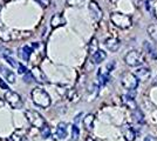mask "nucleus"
<instances>
[{
  "instance_id": "nucleus-3",
  "label": "nucleus",
  "mask_w": 157,
  "mask_h": 141,
  "mask_svg": "<svg viewBox=\"0 0 157 141\" xmlns=\"http://www.w3.org/2000/svg\"><path fill=\"white\" fill-rule=\"evenodd\" d=\"M110 20L111 22L115 25L118 28H122V29H127L131 26V18L129 15L123 13H118V12H115V13H111L110 15Z\"/></svg>"
},
{
  "instance_id": "nucleus-30",
  "label": "nucleus",
  "mask_w": 157,
  "mask_h": 141,
  "mask_svg": "<svg viewBox=\"0 0 157 141\" xmlns=\"http://www.w3.org/2000/svg\"><path fill=\"white\" fill-rule=\"evenodd\" d=\"M35 1H38L44 8H46V7H48L51 5V0H35Z\"/></svg>"
},
{
  "instance_id": "nucleus-2",
  "label": "nucleus",
  "mask_w": 157,
  "mask_h": 141,
  "mask_svg": "<svg viewBox=\"0 0 157 141\" xmlns=\"http://www.w3.org/2000/svg\"><path fill=\"white\" fill-rule=\"evenodd\" d=\"M24 113H25V118L27 119V121L32 125L33 127L41 129V128L46 125L45 118L40 114L39 112H36L34 109H26Z\"/></svg>"
},
{
  "instance_id": "nucleus-6",
  "label": "nucleus",
  "mask_w": 157,
  "mask_h": 141,
  "mask_svg": "<svg viewBox=\"0 0 157 141\" xmlns=\"http://www.w3.org/2000/svg\"><path fill=\"white\" fill-rule=\"evenodd\" d=\"M122 85L123 87L127 88L128 91H135L138 86V79L136 78V75L132 73H124L121 78Z\"/></svg>"
},
{
  "instance_id": "nucleus-33",
  "label": "nucleus",
  "mask_w": 157,
  "mask_h": 141,
  "mask_svg": "<svg viewBox=\"0 0 157 141\" xmlns=\"http://www.w3.org/2000/svg\"><path fill=\"white\" fill-rule=\"evenodd\" d=\"M142 1H143V0H134V4H135L136 6H140V5L142 4Z\"/></svg>"
},
{
  "instance_id": "nucleus-43",
  "label": "nucleus",
  "mask_w": 157,
  "mask_h": 141,
  "mask_svg": "<svg viewBox=\"0 0 157 141\" xmlns=\"http://www.w3.org/2000/svg\"><path fill=\"white\" fill-rule=\"evenodd\" d=\"M150 1H152V0H150Z\"/></svg>"
},
{
  "instance_id": "nucleus-15",
  "label": "nucleus",
  "mask_w": 157,
  "mask_h": 141,
  "mask_svg": "<svg viewBox=\"0 0 157 141\" xmlns=\"http://www.w3.org/2000/svg\"><path fill=\"white\" fill-rule=\"evenodd\" d=\"M122 100H123V102H124L129 108H131V109L137 108L136 107V104H135V95L132 93H128V94H125V95H122Z\"/></svg>"
},
{
  "instance_id": "nucleus-26",
  "label": "nucleus",
  "mask_w": 157,
  "mask_h": 141,
  "mask_svg": "<svg viewBox=\"0 0 157 141\" xmlns=\"http://www.w3.org/2000/svg\"><path fill=\"white\" fill-rule=\"evenodd\" d=\"M24 81H25L26 84H31V82H33V81H35L32 72H27V73L25 74V76H24Z\"/></svg>"
},
{
  "instance_id": "nucleus-37",
  "label": "nucleus",
  "mask_w": 157,
  "mask_h": 141,
  "mask_svg": "<svg viewBox=\"0 0 157 141\" xmlns=\"http://www.w3.org/2000/svg\"><path fill=\"white\" fill-rule=\"evenodd\" d=\"M113 66H114V62H111L110 65H109V64H108V66H107V68H108V69H109V71H110L111 68H113Z\"/></svg>"
},
{
  "instance_id": "nucleus-5",
  "label": "nucleus",
  "mask_w": 157,
  "mask_h": 141,
  "mask_svg": "<svg viewBox=\"0 0 157 141\" xmlns=\"http://www.w3.org/2000/svg\"><path fill=\"white\" fill-rule=\"evenodd\" d=\"M5 100L14 109H19V108H22V106H24V101L21 99V96L17 92H14V91H10V89L6 91V93H5Z\"/></svg>"
},
{
  "instance_id": "nucleus-20",
  "label": "nucleus",
  "mask_w": 157,
  "mask_h": 141,
  "mask_svg": "<svg viewBox=\"0 0 157 141\" xmlns=\"http://www.w3.org/2000/svg\"><path fill=\"white\" fill-rule=\"evenodd\" d=\"M107 58V53L102 49H98V52L93 54V61L95 64H101L102 61H105V59Z\"/></svg>"
},
{
  "instance_id": "nucleus-24",
  "label": "nucleus",
  "mask_w": 157,
  "mask_h": 141,
  "mask_svg": "<svg viewBox=\"0 0 157 141\" xmlns=\"http://www.w3.org/2000/svg\"><path fill=\"white\" fill-rule=\"evenodd\" d=\"M78 136H80V131L76 125L72 126V141H78Z\"/></svg>"
},
{
  "instance_id": "nucleus-41",
  "label": "nucleus",
  "mask_w": 157,
  "mask_h": 141,
  "mask_svg": "<svg viewBox=\"0 0 157 141\" xmlns=\"http://www.w3.org/2000/svg\"><path fill=\"white\" fill-rule=\"evenodd\" d=\"M6 2H10V1H14V0H5Z\"/></svg>"
},
{
  "instance_id": "nucleus-12",
  "label": "nucleus",
  "mask_w": 157,
  "mask_h": 141,
  "mask_svg": "<svg viewBox=\"0 0 157 141\" xmlns=\"http://www.w3.org/2000/svg\"><path fill=\"white\" fill-rule=\"evenodd\" d=\"M33 74V76H34V79H35V81L36 82H42V84H46L47 82V78H46V75H45V73L41 71V68L40 67H34L31 71Z\"/></svg>"
},
{
  "instance_id": "nucleus-9",
  "label": "nucleus",
  "mask_w": 157,
  "mask_h": 141,
  "mask_svg": "<svg viewBox=\"0 0 157 141\" xmlns=\"http://www.w3.org/2000/svg\"><path fill=\"white\" fill-rule=\"evenodd\" d=\"M27 129L25 128H17L12 134L7 138V141H21L22 138L26 135Z\"/></svg>"
},
{
  "instance_id": "nucleus-1",
  "label": "nucleus",
  "mask_w": 157,
  "mask_h": 141,
  "mask_svg": "<svg viewBox=\"0 0 157 141\" xmlns=\"http://www.w3.org/2000/svg\"><path fill=\"white\" fill-rule=\"evenodd\" d=\"M31 96H32V101L39 107L42 108H47L51 106V96L49 94L47 93L46 91L44 88H40V87H35L32 91L31 93Z\"/></svg>"
},
{
  "instance_id": "nucleus-38",
  "label": "nucleus",
  "mask_w": 157,
  "mask_h": 141,
  "mask_svg": "<svg viewBox=\"0 0 157 141\" xmlns=\"http://www.w3.org/2000/svg\"><path fill=\"white\" fill-rule=\"evenodd\" d=\"M145 8H147V11H149V10H150V6H149V4H148V2H145Z\"/></svg>"
},
{
  "instance_id": "nucleus-10",
  "label": "nucleus",
  "mask_w": 157,
  "mask_h": 141,
  "mask_svg": "<svg viewBox=\"0 0 157 141\" xmlns=\"http://www.w3.org/2000/svg\"><path fill=\"white\" fill-rule=\"evenodd\" d=\"M135 75H136V78H137L138 80L147 81V80H149V78H150V75H151V72H150V69H149V68L140 67V68L136 69Z\"/></svg>"
},
{
  "instance_id": "nucleus-25",
  "label": "nucleus",
  "mask_w": 157,
  "mask_h": 141,
  "mask_svg": "<svg viewBox=\"0 0 157 141\" xmlns=\"http://www.w3.org/2000/svg\"><path fill=\"white\" fill-rule=\"evenodd\" d=\"M41 136H42L44 139H47V138L51 136V128L48 127L47 125H45L44 127L41 128Z\"/></svg>"
},
{
  "instance_id": "nucleus-17",
  "label": "nucleus",
  "mask_w": 157,
  "mask_h": 141,
  "mask_svg": "<svg viewBox=\"0 0 157 141\" xmlns=\"http://www.w3.org/2000/svg\"><path fill=\"white\" fill-rule=\"evenodd\" d=\"M67 136V125L65 122H60L56 127V138L60 140H63Z\"/></svg>"
},
{
  "instance_id": "nucleus-39",
  "label": "nucleus",
  "mask_w": 157,
  "mask_h": 141,
  "mask_svg": "<svg viewBox=\"0 0 157 141\" xmlns=\"http://www.w3.org/2000/svg\"><path fill=\"white\" fill-rule=\"evenodd\" d=\"M154 15H155V17L157 18V7L155 8V11H154Z\"/></svg>"
},
{
  "instance_id": "nucleus-34",
  "label": "nucleus",
  "mask_w": 157,
  "mask_h": 141,
  "mask_svg": "<svg viewBox=\"0 0 157 141\" xmlns=\"http://www.w3.org/2000/svg\"><path fill=\"white\" fill-rule=\"evenodd\" d=\"M86 141H98V140L94 139L93 136H87V138H86Z\"/></svg>"
},
{
  "instance_id": "nucleus-21",
  "label": "nucleus",
  "mask_w": 157,
  "mask_h": 141,
  "mask_svg": "<svg viewBox=\"0 0 157 141\" xmlns=\"http://www.w3.org/2000/svg\"><path fill=\"white\" fill-rule=\"evenodd\" d=\"M132 118H134L135 122H137V123H143L144 122V114L140 108H135V109H134V112H132Z\"/></svg>"
},
{
  "instance_id": "nucleus-7",
  "label": "nucleus",
  "mask_w": 157,
  "mask_h": 141,
  "mask_svg": "<svg viewBox=\"0 0 157 141\" xmlns=\"http://www.w3.org/2000/svg\"><path fill=\"white\" fill-rule=\"evenodd\" d=\"M88 8H89V12L92 14L93 19L95 21H100L102 18H103V12L101 10V7L98 6V4L95 1V0H92L88 5Z\"/></svg>"
},
{
  "instance_id": "nucleus-13",
  "label": "nucleus",
  "mask_w": 157,
  "mask_h": 141,
  "mask_svg": "<svg viewBox=\"0 0 157 141\" xmlns=\"http://www.w3.org/2000/svg\"><path fill=\"white\" fill-rule=\"evenodd\" d=\"M32 48L28 46H22L19 48V52H18V55H19L20 59H22L24 61H29V57H31V53H32Z\"/></svg>"
},
{
  "instance_id": "nucleus-23",
  "label": "nucleus",
  "mask_w": 157,
  "mask_h": 141,
  "mask_svg": "<svg viewBox=\"0 0 157 141\" xmlns=\"http://www.w3.org/2000/svg\"><path fill=\"white\" fill-rule=\"evenodd\" d=\"M98 40H96V38H93L92 40H90V44H89V53L94 54L95 52H98Z\"/></svg>"
},
{
  "instance_id": "nucleus-11",
  "label": "nucleus",
  "mask_w": 157,
  "mask_h": 141,
  "mask_svg": "<svg viewBox=\"0 0 157 141\" xmlns=\"http://www.w3.org/2000/svg\"><path fill=\"white\" fill-rule=\"evenodd\" d=\"M105 45L110 52H116L121 46V41L118 40L117 38H108L105 41Z\"/></svg>"
},
{
  "instance_id": "nucleus-14",
  "label": "nucleus",
  "mask_w": 157,
  "mask_h": 141,
  "mask_svg": "<svg viewBox=\"0 0 157 141\" xmlns=\"http://www.w3.org/2000/svg\"><path fill=\"white\" fill-rule=\"evenodd\" d=\"M0 73L5 76V79L10 84H15V75H14V73L12 71H10L8 68L4 67V66H0Z\"/></svg>"
},
{
  "instance_id": "nucleus-35",
  "label": "nucleus",
  "mask_w": 157,
  "mask_h": 141,
  "mask_svg": "<svg viewBox=\"0 0 157 141\" xmlns=\"http://www.w3.org/2000/svg\"><path fill=\"white\" fill-rule=\"evenodd\" d=\"M5 106V100H2L1 98H0V108H2Z\"/></svg>"
},
{
  "instance_id": "nucleus-36",
  "label": "nucleus",
  "mask_w": 157,
  "mask_h": 141,
  "mask_svg": "<svg viewBox=\"0 0 157 141\" xmlns=\"http://www.w3.org/2000/svg\"><path fill=\"white\" fill-rule=\"evenodd\" d=\"M81 115H82V113H80V114H78V115H76V116H75V123H78V118H80V116H81Z\"/></svg>"
},
{
  "instance_id": "nucleus-4",
  "label": "nucleus",
  "mask_w": 157,
  "mask_h": 141,
  "mask_svg": "<svg viewBox=\"0 0 157 141\" xmlns=\"http://www.w3.org/2000/svg\"><path fill=\"white\" fill-rule=\"evenodd\" d=\"M124 61L127 65H129L131 67H140L144 64V57L138 51H130L124 57Z\"/></svg>"
},
{
  "instance_id": "nucleus-28",
  "label": "nucleus",
  "mask_w": 157,
  "mask_h": 141,
  "mask_svg": "<svg viewBox=\"0 0 157 141\" xmlns=\"http://www.w3.org/2000/svg\"><path fill=\"white\" fill-rule=\"evenodd\" d=\"M11 54H12L11 49H8V48H6V47L0 46V55H2V57L5 58V57H10Z\"/></svg>"
},
{
  "instance_id": "nucleus-29",
  "label": "nucleus",
  "mask_w": 157,
  "mask_h": 141,
  "mask_svg": "<svg viewBox=\"0 0 157 141\" xmlns=\"http://www.w3.org/2000/svg\"><path fill=\"white\" fill-rule=\"evenodd\" d=\"M5 60L11 65V66H13V67H15V66H18V64H17V61L14 60L12 57H5Z\"/></svg>"
},
{
  "instance_id": "nucleus-32",
  "label": "nucleus",
  "mask_w": 157,
  "mask_h": 141,
  "mask_svg": "<svg viewBox=\"0 0 157 141\" xmlns=\"http://www.w3.org/2000/svg\"><path fill=\"white\" fill-rule=\"evenodd\" d=\"M0 88H2V89H6V91H8L10 88H8V85H7L5 81L2 80L1 78H0Z\"/></svg>"
},
{
  "instance_id": "nucleus-18",
  "label": "nucleus",
  "mask_w": 157,
  "mask_h": 141,
  "mask_svg": "<svg viewBox=\"0 0 157 141\" xmlns=\"http://www.w3.org/2000/svg\"><path fill=\"white\" fill-rule=\"evenodd\" d=\"M0 39L4 41H10L13 39V32L8 31L4 26H0Z\"/></svg>"
},
{
  "instance_id": "nucleus-19",
  "label": "nucleus",
  "mask_w": 157,
  "mask_h": 141,
  "mask_svg": "<svg viewBox=\"0 0 157 141\" xmlns=\"http://www.w3.org/2000/svg\"><path fill=\"white\" fill-rule=\"evenodd\" d=\"M94 121H95V116L93 114H87L83 119V126L87 131H92L94 127Z\"/></svg>"
},
{
  "instance_id": "nucleus-16",
  "label": "nucleus",
  "mask_w": 157,
  "mask_h": 141,
  "mask_svg": "<svg viewBox=\"0 0 157 141\" xmlns=\"http://www.w3.org/2000/svg\"><path fill=\"white\" fill-rule=\"evenodd\" d=\"M123 134H124V139L127 141H134L135 140V131L132 129L130 125H125L124 128H123Z\"/></svg>"
},
{
  "instance_id": "nucleus-42",
  "label": "nucleus",
  "mask_w": 157,
  "mask_h": 141,
  "mask_svg": "<svg viewBox=\"0 0 157 141\" xmlns=\"http://www.w3.org/2000/svg\"><path fill=\"white\" fill-rule=\"evenodd\" d=\"M1 8H2V6H1V5H0V12H1Z\"/></svg>"
},
{
  "instance_id": "nucleus-8",
  "label": "nucleus",
  "mask_w": 157,
  "mask_h": 141,
  "mask_svg": "<svg viewBox=\"0 0 157 141\" xmlns=\"http://www.w3.org/2000/svg\"><path fill=\"white\" fill-rule=\"evenodd\" d=\"M66 24V20L63 18V15L61 13H56V14H53V17L51 18V27L53 29L58 28L60 26H63Z\"/></svg>"
},
{
  "instance_id": "nucleus-40",
  "label": "nucleus",
  "mask_w": 157,
  "mask_h": 141,
  "mask_svg": "<svg viewBox=\"0 0 157 141\" xmlns=\"http://www.w3.org/2000/svg\"><path fill=\"white\" fill-rule=\"evenodd\" d=\"M109 1H110V2H113V4H116L118 0H109Z\"/></svg>"
},
{
  "instance_id": "nucleus-27",
  "label": "nucleus",
  "mask_w": 157,
  "mask_h": 141,
  "mask_svg": "<svg viewBox=\"0 0 157 141\" xmlns=\"http://www.w3.org/2000/svg\"><path fill=\"white\" fill-rule=\"evenodd\" d=\"M85 0H66L68 6H80Z\"/></svg>"
},
{
  "instance_id": "nucleus-22",
  "label": "nucleus",
  "mask_w": 157,
  "mask_h": 141,
  "mask_svg": "<svg viewBox=\"0 0 157 141\" xmlns=\"http://www.w3.org/2000/svg\"><path fill=\"white\" fill-rule=\"evenodd\" d=\"M148 34L151 39L154 41H157V25L154 24V25H150L148 27Z\"/></svg>"
},
{
  "instance_id": "nucleus-31",
  "label": "nucleus",
  "mask_w": 157,
  "mask_h": 141,
  "mask_svg": "<svg viewBox=\"0 0 157 141\" xmlns=\"http://www.w3.org/2000/svg\"><path fill=\"white\" fill-rule=\"evenodd\" d=\"M18 67H19V71H18V73L21 74V75H22V74L25 75V74H26L27 72H28V71H27V68H26V66H22V65H19Z\"/></svg>"
}]
</instances>
